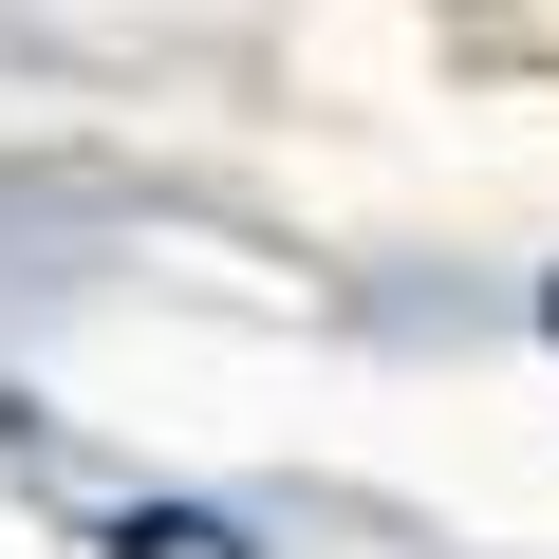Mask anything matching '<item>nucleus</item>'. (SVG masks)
Listing matches in <instances>:
<instances>
[{
  "mask_svg": "<svg viewBox=\"0 0 559 559\" xmlns=\"http://www.w3.org/2000/svg\"><path fill=\"white\" fill-rule=\"evenodd\" d=\"M94 540H112V559H261V540H242V522H205V503H112Z\"/></svg>",
  "mask_w": 559,
  "mask_h": 559,
  "instance_id": "1",
  "label": "nucleus"
}]
</instances>
